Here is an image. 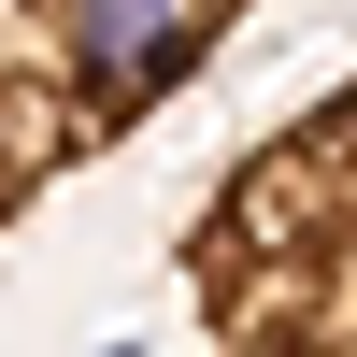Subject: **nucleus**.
Returning a JSON list of instances; mask_svg holds the SVG:
<instances>
[{"instance_id":"obj_1","label":"nucleus","mask_w":357,"mask_h":357,"mask_svg":"<svg viewBox=\"0 0 357 357\" xmlns=\"http://www.w3.org/2000/svg\"><path fill=\"white\" fill-rule=\"evenodd\" d=\"M243 29V0H0V229L57 172L114 158L186 72Z\"/></svg>"},{"instance_id":"obj_2","label":"nucleus","mask_w":357,"mask_h":357,"mask_svg":"<svg viewBox=\"0 0 357 357\" xmlns=\"http://www.w3.org/2000/svg\"><path fill=\"white\" fill-rule=\"evenodd\" d=\"M114 357H143V343H114Z\"/></svg>"}]
</instances>
